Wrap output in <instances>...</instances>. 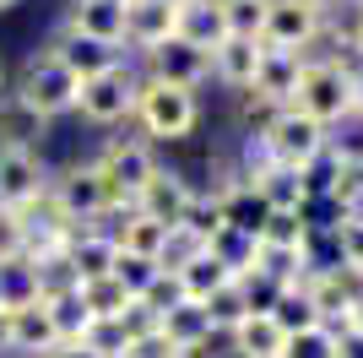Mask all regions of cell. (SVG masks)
<instances>
[{
	"instance_id": "cell-1",
	"label": "cell",
	"mask_w": 363,
	"mask_h": 358,
	"mask_svg": "<svg viewBox=\"0 0 363 358\" xmlns=\"http://www.w3.org/2000/svg\"><path fill=\"white\" fill-rule=\"evenodd\" d=\"M293 109L331 131V125H342L347 114H363V82L352 71H342V65H331V60H303Z\"/></svg>"
},
{
	"instance_id": "cell-2",
	"label": "cell",
	"mask_w": 363,
	"mask_h": 358,
	"mask_svg": "<svg viewBox=\"0 0 363 358\" xmlns=\"http://www.w3.org/2000/svg\"><path fill=\"white\" fill-rule=\"evenodd\" d=\"M260 147H266V158L282 168H309L320 158V152L331 147V131L325 125H315L309 114H298V109H277L266 125H260Z\"/></svg>"
},
{
	"instance_id": "cell-3",
	"label": "cell",
	"mask_w": 363,
	"mask_h": 358,
	"mask_svg": "<svg viewBox=\"0 0 363 358\" xmlns=\"http://www.w3.org/2000/svg\"><path fill=\"white\" fill-rule=\"evenodd\" d=\"M130 114L141 119V131L157 136V141H179V136L196 131V119H201V104H196V92H184V87H168V82H141L136 87V109Z\"/></svg>"
},
{
	"instance_id": "cell-4",
	"label": "cell",
	"mask_w": 363,
	"mask_h": 358,
	"mask_svg": "<svg viewBox=\"0 0 363 358\" xmlns=\"http://www.w3.org/2000/svg\"><path fill=\"white\" fill-rule=\"evenodd\" d=\"M76 92H82V82H76L55 55H33L28 65H22V76H16V98H22L38 119L71 114V109H76Z\"/></svg>"
},
{
	"instance_id": "cell-5",
	"label": "cell",
	"mask_w": 363,
	"mask_h": 358,
	"mask_svg": "<svg viewBox=\"0 0 363 358\" xmlns=\"http://www.w3.org/2000/svg\"><path fill=\"white\" fill-rule=\"evenodd\" d=\"M320 28H325V0H272V6H266V28H260V44L303 55V49L320 38Z\"/></svg>"
},
{
	"instance_id": "cell-6",
	"label": "cell",
	"mask_w": 363,
	"mask_h": 358,
	"mask_svg": "<svg viewBox=\"0 0 363 358\" xmlns=\"http://www.w3.org/2000/svg\"><path fill=\"white\" fill-rule=\"evenodd\" d=\"M92 168H98V179H104V190H108L114 207H136L141 185L157 174V163H152V152L141 147V141H108Z\"/></svg>"
},
{
	"instance_id": "cell-7",
	"label": "cell",
	"mask_w": 363,
	"mask_h": 358,
	"mask_svg": "<svg viewBox=\"0 0 363 358\" xmlns=\"http://www.w3.org/2000/svg\"><path fill=\"white\" fill-rule=\"evenodd\" d=\"M136 76H130V65H108L104 76H92V82H82V92H76V109H82V119H92V125H120V119H130V109H136Z\"/></svg>"
},
{
	"instance_id": "cell-8",
	"label": "cell",
	"mask_w": 363,
	"mask_h": 358,
	"mask_svg": "<svg viewBox=\"0 0 363 358\" xmlns=\"http://www.w3.org/2000/svg\"><path fill=\"white\" fill-rule=\"evenodd\" d=\"M303 293H309V304H315L320 326L347 331V310H352V298L363 293V277L347 271V266H315L309 277H303Z\"/></svg>"
},
{
	"instance_id": "cell-9",
	"label": "cell",
	"mask_w": 363,
	"mask_h": 358,
	"mask_svg": "<svg viewBox=\"0 0 363 358\" xmlns=\"http://www.w3.org/2000/svg\"><path fill=\"white\" fill-rule=\"evenodd\" d=\"M49 201H55L71 223H92V217H104V212L114 207L92 163H71L60 179H49Z\"/></svg>"
},
{
	"instance_id": "cell-10",
	"label": "cell",
	"mask_w": 363,
	"mask_h": 358,
	"mask_svg": "<svg viewBox=\"0 0 363 358\" xmlns=\"http://www.w3.org/2000/svg\"><path fill=\"white\" fill-rule=\"evenodd\" d=\"M49 190L44 158L28 147H0V212H22Z\"/></svg>"
},
{
	"instance_id": "cell-11",
	"label": "cell",
	"mask_w": 363,
	"mask_h": 358,
	"mask_svg": "<svg viewBox=\"0 0 363 358\" xmlns=\"http://www.w3.org/2000/svg\"><path fill=\"white\" fill-rule=\"evenodd\" d=\"M298 76H303V55H288V49H266V44H260V65H255V82H250V98L266 104V109H293Z\"/></svg>"
},
{
	"instance_id": "cell-12",
	"label": "cell",
	"mask_w": 363,
	"mask_h": 358,
	"mask_svg": "<svg viewBox=\"0 0 363 358\" xmlns=\"http://www.w3.org/2000/svg\"><path fill=\"white\" fill-rule=\"evenodd\" d=\"M152 65V82H168V87H184V92H196L206 76H212V55L206 49H196L190 38H168V44H157L147 55Z\"/></svg>"
},
{
	"instance_id": "cell-13",
	"label": "cell",
	"mask_w": 363,
	"mask_h": 358,
	"mask_svg": "<svg viewBox=\"0 0 363 358\" xmlns=\"http://www.w3.org/2000/svg\"><path fill=\"white\" fill-rule=\"evenodd\" d=\"M190 201H196V185H190L184 174L157 168V174L141 185V195H136V217H152V223H163V228H179L184 212H190Z\"/></svg>"
},
{
	"instance_id": "cell-14",
	"label": "cell",
	"mask_w": 363,
	"mask_h": 358,
	"mask_svg": "<svg viewBox=\"0 0 363 358\" xmlns=\"http://www.w3.org/2000/svg\"><path fill=\"white\" fill-rule=\"evenodd\" d=\"M168 38H179V6H163V0H125V44L136 49H157Z\"/></svg>"
},
{
	"instance_id": "cell-15",
	"label": "cell",
	"mask_w": 363,
	"mask_h": 358,
	"mask_svg": "<svg viewBox=\"0 0 363 358\" xmlns=\"http://www.w3.org/2000/svg\"><path fill=\"white\" fill-rule=\"evenodd\" d=\"M0 342L16 347V353H55V326H49V304H28V310H6L0 315Z\"/></svg>"
},
{
	"instance_id": "cell-16",
	"label": "cell",
	"mask_w": 363,
	"mask_h": 358,
	"mask_svg": "<svg viewBox=\"0 0 363 358\" xmlns=\"http://www.w3.org/2000/svg\"><path fill=\"white\" fill-rule=\"evenodd\" d=\"M114 261H120V244H114V234H104V228H76V239L65 244V266L76 271V283L108 277Z\"/></svg>"
},
{
	"instance_id": "cell-17",
	"label": "cell",
	"mask_w": 363,
	"mask_h": 358,
	"mask_svg": "<svg viewBox=\"0 0 363 358\" xmlns=\"http://www.w3.org/2000/svg\"><path fill=\"white\" fill-rule=\"evenodd\" d=\"M65 33H82V38H98V44H125V0H71V16H65Z\"/></svg>"
},
{
	"instance_id": "cell-18",
	"label": "cell",
	"mask_w": 363,
	"mask_h": 358,
	"mask_svg": "<svg viewBox=\"0 0 363 358\" xmlns=\"http://www.w3.org/2000/svg\"><path fill=\"white\" fill-rule=\"evenodd\" d=\"M49 55L60 60L76 82H92V76H104L108 65H120V49L114 44H98V38H82V33H60Z\"/></svg>"
},
{
	"instance_id": "cell-19",
	"label": "cell",
	"mask_w": 363,
	"mask_h": 358,
	"mask_svg": "<svg viewBox=\"0 0 363 358\" xmlns=\"http://www.w3.org/2000/svg\"><path fill=\"white\" fill-rule=\"evenodd\" d=\"M157 331L168 337V347L174 353H190V347H206L217 337L212 331V320H206V310H201L196 298H184V304H174V310L157 320Z\"/></svg>"
},
{
	"instance_id": "cell-20",
	"label": "cell",
	"mask_w": 363,
	"mask_h": 358,
	"mask_svg": "<svg viewBox=\"0 0 363 358\" xmlns=\"http://www.w3.org/2000/svg\"><path fill=\"white\" fill-rule=\"evenodd\" d=\"M49 119H38L16 92H0V147H28L38 152V141H44Z\"/></svg>"
},
{
	"instance_id": "cell-21",
	"label": "cell",
	"mask_w": 363,
	"mask_h": 358,
	"mask_svg": "<svg viewBox=\"0 0 363 358\" xmlns=\"http://www.w3.org/2000/svg\"><path fill=\"white\" fill-rule=\"evenodd\" d=\"M250 190H255V195H260V201H266L272 212H303V207H309L303 174H298V168H282V163H272L266 174L255 179V185H250Z\"/></svg>"
},
{
	"instance_id": "cell-22",
	"label": "cell",
	"mask_w": 363,
	"mask_h": 358,
	"mask_svg": "<svg viewBox=\"0 0 363 358\" xmlns=\"http://www.w3.org/2000/svg\"><path fill=\"white\" fill-rule=\"evenodd\" d=\"M255 65H260V44H250V38H223V44L212 49V71L223 76L228 87H239V92H250Z\"/></svg>"
},
{
	"instance_id": "cell-23",
	"label": "cell",
	"mask_w": 363,
	"mask_h": 358,
	"mask_svg": "<svg viewBox=\"0 0 363 358\" xmlns=\"http://www.w3.org/2000/svg\"><path fill=\"white\" fill-rule=\"evenodd\" d=\"M179 38H190L196 49H206V55H212V49L228 38L223 6H217V0H190V6L179 11Z\"/></svg>"
},
{
	"instance_id": "cell-24",
	"label": "cell",
	"mask_w": 363,
	"mask_h": 358,
	"mask_svg": "<svg viewBox=\"0 0 363 358\" xmlns=\"http://www.w3.org/2000/svg\"><path fill=\"white\" fill-rule=\"evenodd\" d=\"M325 201H336L342 217H363V152H336V174L325 185Z\"/></svg>"
},
{
	"instance_id": "cell-25",
	"label": "cell",
	"mask_w": 363,
	"mask_h": 358,
	"mask_svg": "<svg viewBox=\"0 0 363 358\" xmlns=\"http://www.w3.org/2000/svg\"><path fill=\"white\" fill-rule=\"evenodd\" d=\"M228 337H233V353L239 358H282V342H288V337L272 326V315H244Z\"/></svg>"
},
{
	"instance_id": "cell-26",
	"label": "cell",
	"mask_w": 363,
	"mask_h": 358,
	"mask_svg": "<svg viewBox=\"0 0 363 358\" xmlns=\"http://www.w3.org/2000/svg\"><path fill=\"white\" fill-rule=\"evenodd\" d=\"M206 255H212V261H223L233 277H250V271H255V255H260V239H255V234H239V228L223 223L212 239H206Z\"/></svg>"
},
{
	"instance_id": "cell-27",
	"label": "cell",
	"mask_w": 363,
	"mask_h": 358,
	"mask_svg": "<svg viewBox=\"0 0 363 358\" xmlns=\"http://www.w3.org/2000/svg\"><path fill=\"white\" fill-rule=\"evenodd\" d=\"M49 326H55V342H60V347L87 342L92 310L82 304V288H71V293H60V298H49Z\"/></svg>"
},
{
	"instance_id": "cell-28",
	"label": "cell",
	"mask_w": 363,
	"mask_h": 358,
	"mask_svg": "<svg viewBox=\"0 0 363 358\" xmlns=\"http://www.w3.org/2000/svg\"><path fill=\"white\" fill-rule=\"evenodd\" d=\"M174 277H179L184 298H196V304H206V298H212L217 288H228V283H233V271H228L223 261H212L206 250H201V255H190V261H184L179 271H174Z\"/></svg>"
},
{
	"instance_id": "cell-29",
	"label": "cell",
	"mask_w": 363,
	"mask_h": 358,
	"mask_svg": "<svg viewBox=\"0 0 363 358\" xmlns=\"http://www.w3.org/2000/svg\"><path fill=\"white\" fill-rule=\"evenodd\" d=\"M168 234H174V228H163V223H152V217H136V212H130V217H125V228L114 234V244H120L125 255L157 261V255H163V244H168Z\"/></svg>"
},
{
	"instance_id": "cell-30",
	"label": "cell",
	"mask_w": 363,
	"mask_h": 358,
	"mask_svg": "<svg viewBox=\"0 0 363 358\" xmlns=\"http://www.w3.org/2000/svg\"><path fill=\"white\" fill-rule=\"evenodd\" d=\"M272 326L282 331V337H298V331H315V326H320V315H315V304H309V293H303V283L277 293V304H272Z\"/></svg>"
},
{
	"instance_id": "cell-31",
	"label": "cell",
	"mask_w": 363,
	"mask_h": 358,
	"mask_svg": "<svg viewBox=\"0 0 363 358\" xmlns=\"http://www.w3.org/2000/svg\"><path fill=\"white\" fill-rule=\"evenodd\" d=\"M260 244H272V250H309V244H315L309 217H303V212H266Z\"/></svg>"
},
{
	"instance_id": "cell-32",
	"label": "cell",
	"mask_w": 363,
	"mask_h": 358,
	"mask_svg": "<svg viewBox=\"0 0 363 358\" xmlns=\"http://www.w3.org/2000/svg\"><path fill=\"white\" fill-rule=\"evenodd\" d=\"M217 207H223V223H228V228H239V234H255V239H260V223H266V212H272L255 190H250V185L228 190Z\"/></svg>"
},
{
	"instance_id": "cell-33",
	"label": "cell",
	"mask_w": 363,
	"mask_h": 358,
	"mask_svg": "<svg viewBox=\"0 0 363 358\" xmlns=\"http://www.w3.org/2000/svg\"><path fill=\"white\" fill-rule=\"evenodd\" d=\"M82 304L92 310V320H120L136 298L125 293V288L114 283V271H108V277H98V283H82Z\"/></svg>"
},
{
	"instance_id": "cell-34",
	"label": "cell",
	"mask_w": 363,
	"mask_h": 358,
	"mask_svg": "<svg viewBox=\"0 0 363 358\" xmlns=\"http://www.w3.org/2000/svg\"><path fill=\"white\" fill-rule=\"evenodd\" d=\"M217 6H223L228 38H250V44H260V28H266V6H272V0H217Z\"/></svg>"
},
{
	"instance_id": "cell-35",
	"label": "cell",
	"mask_w": 363,
	"mask_h": 358,
	"mask_svg": "<svg viewBox=\"0 0 363 358\" xmlns=\"http://www.w3.org/2000/svg\"><path fill=\"white\" fill-rule=\"evenodd\" d=\"M201 310H206V320H212V331H233V326H239V320H244V315H250V304H244V288H239V277H233V283H228V288H217V293L206 298Z\"/></svg>"
},
{
	"instance_id": "cell-36",
	"label": "cell",
	"mask_w": 363,
	"mask_h": 358,
	"mask_svg": "<svg viewBox=\"0 0 363 358\" xmlns=\"http://www.w3.org/2000/svg\"><path fill=\"white\" fill-rule=\"evenodd\" d=\"M336 239V266H347L363 277V217H342V223L331 228Z\"/></svg>"
},
{
	"instance_id": "cell-37",
	"label": "cell",
	"mask_w": 363,
	"mask_h": 358,
	"mask_svg": "<svg viewBox=\"0 0 363 358\" xmlns=\"http://www.w3.org/2000/svg\"><path fill=\"white\" fill-rule=\"evenodd\" d=\"M157 271H163L157 261H141V255H125V250H120V261H114V283H120L130 298H141V293L152 288V277H157Z\"/></svg>"
},
{
	"instance_id": "cell-38",
	"label": "cell",
	"mask_w": 363,
	"mask_h": 358,
	"mask_svg": "<svg viewBox=\"0 0 363 358\" xmlns=\"http://www.w3.org/2000/svg\"><path fill=\"white\" fill-rule=\"evenodd\" d=\"M282 358H336V331L331 326H315V331H298L282 342Z\"/></svg>"
},
{
	"instance_id": "cell-39",
	"label": "cell",
	"mask_w": 363,
	"mask_h": 358,
	"mask_svg": "<svg viewBox=\"0 0 363 358\" xmlns=\"http://www.w3.org/2000/svg\"><path fill=\"white\" fill-rule=\"evenodd\" d=\"M179 228H184L190 239H201V244H206V239L223 228V207H217L212 195H201V190H196V201H190V212H184V223H179Z\"/></svg>"
},
{
	"instance_id": "cell-40",
	"label": "cell",
	"mask_w": 363,
	"mask_h": 358,
	"mask_svg": "<svg viewBox=\"0 0 363 358\" xmlns=\"http://www.w3.org/2000/svg\"><path fill=\"white\" fill-rule=\"evenodd\" d=\"M136 304H141V310H152L157 320H163V315L174 310V304H184V288H179V277H174V271H157V277H152V288L136 298Z\"/></svg>"
},
{
	"instance_id": "cell-41",
	"label": "cell",
	"mask_w": 363,
	"mask_h": 358,
	"mask_svg": "<svg viewBox=\"0 0 363 358\" xmlns=\"http://www.w3.org/2000/svg\"><path fill=\"white\" fill-rule=\"evenodd\" d=\"M82 347H92L98 358H125V353H130L120 320H92V331H87V342H82Z\"/></svg>"
},
{
	"instance_id": "cell-42",
	"label": "cell",
	"mask_w": 363,
	"mask_h": 358,
	"mask_svg": "<svg viewBox=\"0 0 363 358\" xmlns=\"http://www.w3.org/2000/svg\"><path fill=\"white\" fill-rule=\"evenodd\" d=\"M22 217H16V212H0V266H6V261H22Z\"/></svg>"
},
{
	"instance_id": "cell-43",
	"label": "cell",
	"mask_w": 363,
	"mask_h": 358,
	"mask_svg": "<svg viewBox=\"0 0 363 358\" xmlns=\"http://www.w3.org/2000/svg\"><path fill=\"white\" fill-rule=\"evenodd\" d=\"M336 358H363V337L358 331H336Z\"/></svg>"
},
{
	"instance_id": "cell-44",
	"label": "cell",
	"mask_w": 363,
	"mask_h": 358,
	"mask_svg": "<svg viewBox=\"0 0 363 358\" xmlns=\"http://www.w3.org/2000/svg\"><path fill=\"white\" fill-rule=\"evenodd\" d=\"M49 358H98V353H92V347H82V342H71V347H55Z\"/></svg>"
},
{
	"instance_id": "cell-45",
	"label": "cell",
	"mask_w": 363,
	"mask_h": 358,
	"mask_svg": "<svg viewBox=\"0 0 363 358\" xmlns=\"http://www.w3.org/2000/svg\"><path fill=\"white\" fill-rule=\"evenodd\" d=\"M347 331H358V337H363V293L352 298V310H347Z\"/></svg>"
},
{
	"instance_id": "cell-46",
	"label": "cell",
	"mask_w": 363,
	"mask_h": 358,
	"mask_svg": "<svg viewBox=\"0 0 363 358\" xmlns=\"http://www.w3.org/2000/svg\"><path fill=\"white\" fill-rule=\"evenodd\" d=\"M352 38H358V49H363V16H358V28H352Z\"/></svg>"
},
{
	"instance_id": "cell-47",
	"label": "cell",
	"mask_w": 363,
	"mask_h": 358,
	"mask_svg": "<svg viewBox=\"0 0 363 358\" xmlns=\"http://www.w3.org/2000/svg\"><path fill=\"white\" fill-rule=\"evenodd\" d=\"M163 6H179V11H184V6H190V0H163Z\"/></svg>"
},
{
	"instance_id": "cell-48",
	"label": "cell",
	"mask_w": 363,
	"mask_h": 358,
	"mask_svg": "<svg viewBox=\"0 0 363 358\" xmlns=\"http://www.w3.org/2000/svg\"><path fill=\"white\" fill-rule=\"evenodd\" d=\"M11 6H16V0H0V11H11Z\"/></svg>"
},
{
	"instance_id": "cell-49",
	"label": "cell",
	"mask_w": 363,
	"mask_h": 358,
	"mask_svg": "<svg viewBox=\"0 0 363 358\" xmlns=\"http://www.w3.org/2000/svg\"><path fill=\"white\" fill-rule=\"evenodd\" d=\"M0 92H6V71H0Z\"/></svg>"
},
{
	"instance_id": "cell-50",
	"label": "cell",
	"mask_w": 363,
	"mask_h": 358,
	"mask_svg": "<svg viewBox=\"0 0 363 358\" xmlns=\"http://www.w3.org/2000/svg\"><path fill=\"white\" fill-rule=\"evenodd\" d=\"M125 358H136V353H125Z\"/></svg>"
}]
</instances>
